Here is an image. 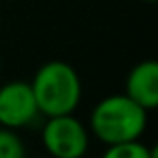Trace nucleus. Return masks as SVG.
Returning a JSON list of instances; mask_svg holds the SVG:
<instances>
[{
	"instance_id": "1",
	"label": "nucleus",
	"mask_w": 158,
	"mask_h": 158,
	"mask_svg": "<svg viewBox=\"0 0 158 158\" xmlns=\"http://www.w3.org/2000/svg\"><path fill=\"white\" fill-rule=\"evenodd\" d=\"M32 92L38 114L60 116L74 114L82 98V84L78 72L62 60H52L40 66L32 80Z\"/></svg>"
},
{
	"instance_id": "2",
	"label": "nucleus",
	"mask_w": 158,
	"mask_h": 158,
	"mask_svg": "<svg viewBox=\"0 0 158 158\" xmlns=\"http://www.w3.org/2000/svg\"><path fill=\"white\" fill-rule=\"evenodd\" d=\"M146 112L126 94L100 100L90 114V128L98 140L110 146L116 142L138 140L146 128Z\"/></svg>"
},
{
	"instance_id": "3",
	"label": "nucleus",
	"mask_w": 158,
	"mask_h": 158,
	"mask_svg": "<svg viewBox=\"0 0 158 158\" xmlns=\"http://www.w3.org/2000/svg\"><path fill=\"white\" fill-rule=\"evenodd\" d=\"M42 142L56 158H80L88 150V132L72 114L50 116L42 130Z\"/></svg>"
},
{
	"instance_id": "4",
	"label": "nucleus",
	"mask_w": 158,
	"mask_h": 158,
	"mask_svg": "<svg viewBox=\"0 0 158 158\" xmlns=\"http://www.w3.org/2000/svg\"><path fill=\"white\" fill-rule=\"evenodd\" d=\"M38 114L34 92L28 82L16 80L0 86V124L6 128H22Z\"/></svg>"
},
{
	"instance_id": "5",
	"label": "nucleus",
	"mask_w": 158,
	"mask_h": 158,
	"mask_svg": "<svg viewBox=\"0 0 158 158\" xmlns=\"http://www.w3.org/2000/svg\"><path fill=\"white\" fill-rule=\"evenodd\" d=\"M126 96L132 98L144 110L158 104V64L154 60L138 62L126 78Z\"/></svg>"
},
{
	"instance_id": "6",
	"label": "nucleus",
	"mask_w": 158,
	"mask_h": 158,
	"mask_svg": "<svg viewBox=\"0 0 158 158\" xmlns=\"http://www.w3.org/2000/svg\"><path fill=\"white\" fill-rule=\"evenodd\" d=\"M106 158H152L154 152H150L138 140H126V142L110 144L104 152Z\"/></svg>"
},
{
	"instance_id": "7",
	"label": "nucleus",
	"mask_w": 158,
	"mask_h": 158,
	"mask_svg": "<svg viewBox=\"0 0 158 158\" xmlns=\"http://www.w3.org/2000/svg\"><path fill=\"white\" fill-rule=\"evenodd\" d=\"M24 154V144L14 128H0V158H22Z\"/></svg>"
},
{
	"instance_id": "8",
	"label": "nucleus",
	"mask_w": 158,
	"mask_h": 158,
	"mask_svg": "<svg viewBox=\"0 0 158 158\" xmlns=\"http://www.w3.org/2000/svg\"><path fill=\"white\" fill-rule=\"evenodd\" d=\"M144 2H156V0H144Z\"/></svg>"
}]
</instances>
